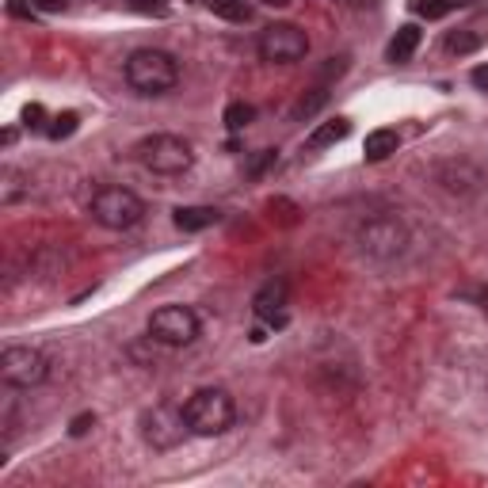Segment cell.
<instances>
[{"mask_svg": "<svg viewBox=\"0 0 488 488\" xmlns=\"http://www.w3.org/2000/svg\"><path fill=\"white\" fill-rule=\"evenodd\" d=\"M477 35H469V27H466V31H458V35H450L447 38V50L450 54H469V50H477Z\"/></svg>", "mask_w": 488, "mask_h": 488, "instance_id": "ffe728a7", "label": "cell"}, {"mask_svg": "<svg viewBox=\"0 0 488 488\" xmlns=\"http://www.w3.org/2000/svg\"><path fill=\"white\" fill-rule=\"evenodd\" d=\"M88 214L96 225L111 229V233H122V229H134L146 218V203L130 188H99L88 203Z\"/></svg>", "mask_w": 488, "mask_h": 488, "instance_id": "277c9868", "label": "cell"}, {"mask_svg": "<svg viewBox=\"0 0 488 488\" xmlns=\"http://www.w3.org/2000/svg\"><path fill=\"white\" fill-rule=\"evenodd\" d=\"M358 248H363V256H370V260H397L400 252L408 248V229L400 218H390V214H378V218L363 222V229H358Z\"/></svg>", "mask_w": 488, "mask_h": 488, "instance_id": "5b68a950", "label": "cell"}, {"mask_svg": "<svg viewBox=\"0 0 488 488\" xmlns=\"http://www.w3.org/2000/svg\"><path fill=\"white\" fill-rule=\"evenodd\" d=\"M50 374V363L38 348H4L0 351V382L12 390H35Z\"/></svg>", "mask_w": 488, "mask_h": 488, "instance_id": "8992f818", "label": "cell"}, {"mask_svg": "<svg viewBox=\"0 0 488 488\" xmlns=\"http://www.w3.org/2000/svg\"><path fill=\"white\" fill-rule=\"evenodd\" d=\"M256 50H260V57L271 65H290V62H301V57L309 54V35L294 23H271L260 31Z\"/></svg>", "mask_w": 488, "mask_h": 488, "instance_id": "ba28073f", "label": "cell"}, {"mask_svg": "<svg viewBox=\"0 0 488 488\" xmlns=\"http://www.w3.org/2000/svg\"><path fill=\"white\" fill-rule=\"evenodd\" d=\"M50 122H54V126H50L46 134H50L54 141H62V138H73V134H77V122H80V114H77V111H62V114H54Z\"/></svg>", "mask_w": 488, "mask_h": 488, "instance_id": "ac0fdd59", "label": "cell"}, {"mask_svg": "<svg viewBox=\"0 0 488 488\" xmlns=\"http://www.w3.org/2000/svg\"><path fill=\"white\" fill-rule=\"evenodd\" d=\"M416 50H420V27H416V23H405V27H400V31L390 38V46H385V57H390L393 65H405Z\"/></svg>", "mask_w": 488, "mask_h": 488, "instance_id": "7c38bea8", "label": "cell"}, {"mask_svg": "<svg viewBox=\"0 0 488 488\" xmlns=\"http://www.w3.org/2000/svg\"><path fill=\"white\" fill-rule=\"evenodd\" d=\"M275 161H279V153H275V149H260V153H256L252 161H248V176H264V172H267L271 164H275Z\"/></svg>", "mask_w": 488, "mask_h": 488, "instance_id": "44dd1931", "label": "cell"}, {"mask_svg": "<svg viewBox=\"0 0 488 488\" xmlns=\"http://www.w3.org/2000/svg\"><path fill=\"white\" fill-rule=\"evenodd\" d=\"M264 4H267V8H286L290 0H264Z\"/></svg>", "mask_w": 488, "mask_h": 488, "instance_id": "83f0119b", "label": "cell"}, {"mask_svg": "<svg viewBox=\"0 0 488 488\" xmlns=\"http://www.w3.org/2000/svg\"><path fill=\"white\" fill-rule=\"evenodd\" d=\"M191 427L183 420V408H172V405H156L149 416H146V439L153 442L156 450H172L180 447L183 435H188Z\"/></svg>", "mask_w": 488, "mask_h": 488, "instance_id": "9c48e42d", "label": "cell"}, {"mask_svg": "<svg viewBox=\"0 0 488 488\" xmlns=\"http://www.w3.org/2000/svg\"><path fill=\"white\" fill-rule=\"evenodd\" d=\"M210 8H214V16H222V20H233V23H244V20L252 16L244 0H210Z\"/></svg>", "mask_w": 488, "mask_h": 488, "instance_id": "e0dca14e", "label": "cell"}, {"mask_svg": "<svg viewBox=\"0 0 488 488\" xmlns=\"http://www.w3.org/2000/svg\"><path fill=\"white\" fill-rule=\"evenodd\" d=\"M397 146H400L397 130H370V134H366L363 153H366V161H370V164H378V161H385V156H393Z\"/></svg>", "mask_w": 488, "mask_h": 488, "instance_id": "4fadbf2b", "label": "cell"}, {"mask_svg": "<svg viewBox=\"0 0 488 488\" xmlns=\"http://www.w3.org/2000/svg\"><path fill=\"white\" fill-rule=\"evenodd\" d=\"M138 164L153 172V176H183L191 164H195V149L188 138L180 134H153V138H141L134 146Z\"/></svg>", "mask_w": 488, "mask_h": 488, "instance_id": "3957f363", "label": "cell"}, {"mask_svg": "<svg viewBox=\"0 0 488 488\" xmlns=\"http://www.w3.org/2000/svg\"><path fill=\"white\" fill-rule=\"evenodd\" d=\"M324 99H328V92H324V88H313L309 96H301V99H298V104H294V111H290V114H294V122H301V119H309V114H313V111H321V107H324Z\"/></svg>", "mask_w": 488, "mask_h": 488, "instance_id": "d6986e66", "label": "cell"}, {"mask_svg": "<svg viewBox=\"0 0 488 488\" xmlns=\"http://www.w3.org/2000/svg\"><path fill=\"white\" fill-rule=\"evenodd\" d=\"M473 4V0H416V16H424V20H442V16H450L454 8H466Z\"/></svg>", "mask_w": 488, "mask_h": 488, "instance_id": "9a60e30c", "label": "cell"}, {"mask_svg": "<svg viewBox=\"0 0 488 488\" xmlns=\"http://www.w3.org/2000/svg\"><path fill=\"white\" fill-rule=\"evenodd\" d=\"M126 84L138 92V96H164L180 84V65L176 57L164 54V50H134L126 57Z\"/></svg>", "mask_w": 488, "mask_h": 488, "instance_id": "7a4b0ae2", "label": "cell"}, {"mask_svg": "<svg viewBox=\"0 0 488 488\" xmlns=\"http://www.w3.org/2000/svg\"><path fill=\"white\" fill-rule=\"evenodd\" d=\"M252 119H256V107L244 104V99H237V104L225 107V126H229V130H244V126H252Z\"/></svg>", "mask_w": 488, "mask_h": 488, "instance_id": "2e32d148", "label": "cell"}, {"mask_svg": "<svg viewBox=\"0 0 488 488\" xmlns=\"http://www.w3.org/2000/svg\"><path fill=\"white\" fill-rule=\"evenodd\" d=\"M183 420H188L191 435L214 439V435H225L229 427H233L237 405H233V397H229L222 385H203V390H195L188 397V405H183Z\"/></svg>", "mask_w": 488, "mask_h": 488, "instance_id": "6da1fadb", "label": "cell"}, {"mask_svg": "<svg viewBox=\"0 0 488 488\" xmlns=\"http://www.w3.org/2000/svg\"><path fill=\"white\" fill-rule=\"evenodd\" d=\"M469 80L477 84L481 92H488V65H477V69H473V77H469Z\"/></svg>", "mask_w": 488, "mask_h": 488, "instance_id": "4316f807", "label": "cell"}, {"mask_svg": "<svg viewBox=\"0 0 488 488\" xmlns=\"http://www.w3.org/2000/svg\"><path fill=\"white\" fill-rule=\"evenodd\" d=\"M149 340L161 348H188L198 340V317L188 306H161L149 317Z\"/></svg>", "mask_w": 488, "mask_h": 488, "instance_id": "52a82bcc", "label": "cell"}, {"mask_svg": "<svg viewBox=\"0 0 488 488\" xmlns=\"http://www.w3.org/2000/svg\"><path fill=\"white\" fill-rule=\"evenodd\" d=\"M8 12H12V16H31L35 0H8Z\"/></svg>", "mask_w": 488, "mask_h": 488, "instance_id": "d4e9b609", "label": "cell"}, {"mask_svg": "<svg viewBox=\"0 0 488 488\" xmlns=\"http://www.w3.org/2000/svg\"><path fill=\"white\" fill-rule=\"evenodd\" d=\"M69 0H35V12H65Z\"/></svg>", "mask_w": 488, "mask_h": 488, "instance_id": "484cf974", "label": "cell"}, {"mask_svg": "<svg viewBox=\"0 0 488 488\" xmlns=\"http://www.w3.org/2000/svg\"><path fill=\"white\" fill-rule=\"evenodd\" d=\"M42 119H46V111H42L38 104H27L23 107V126H27V130H50Z\"/></svg>", "mask_w": 488, "mask_h": 488, "instance_id": "7402d4cb", "label": "cell"}, {"mask_svg": "<svg viewBox=\"0 0 488 488\" xmlns=\"http://www.w3.org/2000/svg\"><path fill=\"white\" fill-rule=\"evenodd\" d=\"M172 222H176V229H183V233H198V229L218 225L222 222V210H214V206H180Z\"/></svg>", "mask_w": 488, "mask_h": 488, "instance_id": "8fae6325", "label": "cell"}, {"mask_svg": "<svg viewBox=\"0 0 488 488\" xmlns=\"http://www.w3.org/2000/svg\"><path fill=\"white\" fill-rule=\"evenodd\" d=\"M462 298L477 301V309H481V313H488V286H484V282H481V286H469V290H462Z\"/></svg>", "mask_w": 488, "mask_h": 488, "instance_id": "cb8c5ba5", "label": "cell"}, {"mask_svg": "<svg viewBox=\"0 0 488 488\" xmlns=\"http://www.w3.org/2000/svg\"><path fill=\"white\" fill-rule=\"evenodd\" d=\"M286 282L282 279H267L260 290H256V298H252V313L260 321H267L271 328H279V324H286V317H282V309H286Z\"/></svg>", "mask_w": 488, "mask_h": 488, "instance_id": "30bf717a", "label": "cell"}, {"mask_svg": "<svg viewBox=\"0 0 488 488\" xmlns=\"http://www.w3.org/2000/svg\"><path fill=\"white\" fill-rule=\"evenodd\" d=\"M92 427H96V416H92V412H80L77 420L69 424V435H73V439H80V435H88Z\"/></svg>", "mask_w": 488, "mask_h": 488, "instance_id": "603a6c76", "label": "cell"}, {"mask_svg": "<svg viewBox=\"0 0 488 488\" xmlns=\"http://www.w3.org/2000/svg\"><path fill=\"white\" fill-rule=\"evenodd\" d=\"M351 134V122L348 119H328L321 122L317 130L309 134V149H324V146H336V141H343Z\"/></svg>", "mask_w": 488, "mask_h": 488, "instance_id": "5bb4252c", "label": "cell"}]
</instances>
